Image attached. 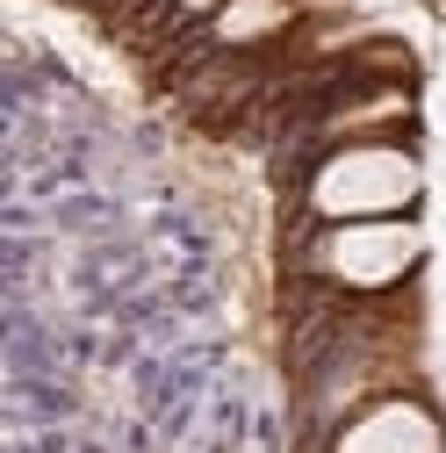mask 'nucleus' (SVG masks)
Here are the masks:
<instances>
[{
    "instance_id": "3",
    "label": "nucleus",
    "mask_w": 446,
    "mask_h": 453,
    "mask_svg": "<svg viewBox=\"0 0 446 453\" xmlns=\"http://www.w3.org/2000/svg\"><path fill=\"white\" fill-rule=\"evenodd\" d=\"M331 453H446V425L425 395H374L339 425Z\"/></svg>"
},
{
    "instance_id": "1",
    "label": "nucleus",
    "mask_w": 446,
    "mask_h": 453,
    "mask_svg": "<svg viewBox=\"0 0 446 453\" xmlns=\"http://www.w3.org/2000/svg\"><path fill=\"white\" fill-rule=\"evenodd\" d=\"M425 195V158L404 137H346L317 158L303 188L317 223H367V216H411Z\"/></svg>"
},
{
    "instance_id": "2",
    "label": "nucleus",
    "mask_w": 446,
    "mask_h": 453,
    "mask_svg": "<svg viewBox=\"0 0 446 453\" xmlns=\"http://www.w3.org/2000/svg\"><path fill=\"white\" fill-rule=\"evenodd\" d=\"M310 273L346 296H381L425 266V231L411 216H367V223H324L310 238Z\"/></svg>"
},
{
    "instance_id": "4",
    "label": "nucleus",
    "mask_w": 446,
    "mask_h": 453,
    "mask_svg": "<svg viewBox=\"0 0 446 453\" xmlns=\"http://www.w3.org/2000/svg\"><path fill=\"white\" fill-rule=\"evenodd\" d=\"M288 22H296V0H223L209 15V36L223 50H252L266 36H288Z\"/></svg>"
}]
</instances>
